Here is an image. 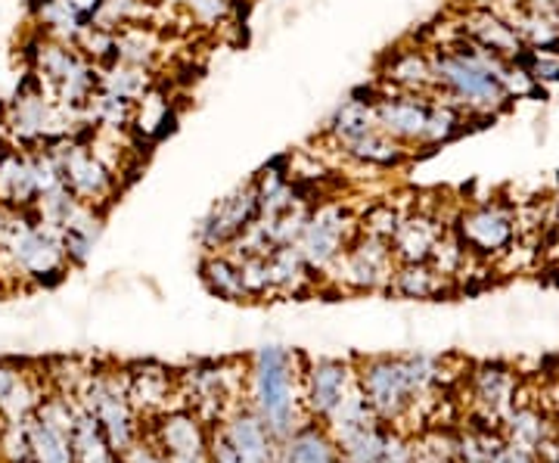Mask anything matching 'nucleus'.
<instances>
[{"label": "nucleus", "instance_id": "obj_8", "mask_svg": "<svg viewBox=\"0 0 559 463\" xmlns=\"http://www.w3.org/2000/svg\"><path fill=\"white\" fill-rule=\"evenodd\" d=\"M47 150L60 162L62 187L81 202L103 212V205H109L112 197L119 193V175L94 153L91 143L79 138H62V141L47 143Z\"/></svg>", "mask_w": 559, "mask_h": 463}, {"label": "nucleus", "instance_id": "obj_3", "mask_svg": "<svg viewBox=\"0 0 559 463\" xmlns=\"http://www.w3.org/2000/svg\"><path fill=\"white\" fill-rule=\"evenodd\" d=\"M373 112L382 131L392 141H399L404 150L451 141L463 121L460 106L441 100L439 94H407V91H389V87L377 91Z\"/></svg>", "mask_w": 559, "mask_h": 463}, {"label": "nucleus", "instance_id": "obj_40", "mask_svg": "<svg viewBox=\"0 0 559 463\" xmlns=\"http://www.w3.org/2000/svg\"><path fill=\"white\" fill-rule=\"evenodd\" d=\"M0 426H3V417H0Z\"/></svg>", "mask_w": 559, "mask_h": 463}, {"label": "nucleus", "instance_id": "obj_28", "mask_svg": "<svg viewBox=\"0 0 559 463\" xmlns=\"http://www.w3.org/2000/svg\"><path fill=\"white\" fill-rule=\"evenodd\" d=\"M389 289H395L404 299H436L448 289V277L436 271L429 262L399 264Z\"/></svg>", "mask_w": 559, "mask_h": 463}, {"label": "nucleus", "instance_id": "obj_13", "mask_svg": "<svg viewBox=\"0 0 559 463\" xmlns=\"http://www.w3.org/2000/svg\"><path fill=\"white\" fill-rule=\"evenodd\" d=\"M516 237V218L503 205H476L460 215L457 240L466 256H500Z\"/></svg>", "mask_w": 559, "mask_h": 463}, {"label": "nucleus", "instance_id": "obj_11", "mask_svg": "<svg viewBox=\"0 0 559 463\" xmlns=\"http://www.w3.org/2000/svg\"><path fill=\"white\" fill-rule=\"evenodd\" d=\"M255 222H259V197H255V183L246 181L209 209V215L197 227V240L205 252H224Z\"/></svg>", "mask_w": 559, "mask_h": 463}, {"label": "nucleus", "instance_id": "obj_37", "mask_svg": "<svg viewBox=\"0 0 559 463\" xmlns=\"http://www.w3.org/2000/svg\"><path fill=\"white\" fill-rule=\"evenodd\" d=\"M119 463H165V458L153 448V442L146 436H140L138 442L131 444L128 451H121Z\"/></svg>", "mask_w": 559, "mask_h": 463}, {"label": "nucleus", "instance_id": "obj_15", "mask_svg": "<svg viewBox=\"0 0 559 463\" xmlns=\"http://www.w3.org/2000/svg\"><path fill=\"white\" fill-rule=\"evenodd\" d=\"M47 395V373L16 361H0V417L25 420Z\"/></svg>", "mask_w": 559, "mask_h": 463}, {"label": "nucleus", "instance_id": "obj_30", "mask_svg": "<svg viewBox=\"0 0 559 463\" xmlns=\"http://www.w3.org/2000/svg\"><path fill=\"white\" fill-rule=\"evenodd\" d=\"M119 40H116V60L128 62V66H143L153 69V62L159 57V38L153 28H146L143 22L134 25H121Z\"/></svg>", "mask_w": 559, "mask_h": 463}, {"label": "nucleus", "instance_id": "obj_27", "mask_svg": "<svg viewBox=\"0 0 559 463\" xmlns=\"http://www.w3.org/2000/svg\"><path fill=\"white\" fill-rule=\"evenodd\" d=\"M200 274L202 283L209 286V293H215L224 302H249L246 289H242L240 262H234L227 252H205Z\"/></svg>", "mask_w": 559, "mask_h": 463}, {"label": "nucleus", "instance_id": "obj_9", "mask_svg": "<svg viewBox=\"0 0 559 463\" xmlns=\"http://www.w3.org/2000/svg\"><path fill=\"white\" fill-rule=\"evenodd\" d=\"M143 436L153 442L165 463H209L212 426L190 407H168L143 424Z\"/></svg>", "mask_w": 559, "mask_h": 463}, {"label": "nucleus", "instance_id": "obj_35", "mask_svg": "<svg viewBox=\"0 0 559 463\" xmlns=\"http://www.w3.org/2000/svg\"><path fill=\"white\" fill-rule=\"evenodd\" d=\"M180 7L200 28H218L234 20V0H183Z\"/></svg>", "mask_w": 559, "mask_h": 463}, {"label": "nucleus", "instance_id": "obj_20", "mask_svg": "<svg viewBox=\"0 0 559 463\" xmlns=\"http://www.w3.org/2000/svg\"><path fill=\"white\" fill-rule=\"evenodd\" d=\"M267 274L274 296H305L318 286V274L301 259L299 246H277L267 256Z\"/></svg>", "mask_w": 559, "mask_h": 463}, {"label": "nucleus", "instance_id": "obj_38", "mask_svg": "<svg viewBox=\"0 0 559 463\" xmlns=\"http://www.w3.org/2000/svg\"><path fill=\"white\" fill-rule=\"evenodd\" d=\"M209 463H240L237 451L224 439L221 426H212V451H209Z\"/></svg>", "mask_w": 559, "mask_h": 463}, {"label": "nucleus", "instance_id": "obj_23", "mask_svg": "<svg viewBox=\"0 0 559 463\" xmlns=\"http://www.w3.org/2000/svg\"><path fill=\"white\" fill-rule=\"evenodd\" d=\"M283 463H342L340 448L323 424H301L286 442H280Z\"/></svg>", "mask_w": 559, "mask_h": 463}, {"label": "nucleus", "instance_id": "obj_1", "mask_svg": "<svg viewBox=\"0 0 559 463\" xmlns=\"http://www.w3.org/2000/svg\"><path fill=\"white\" fill-rule=\"evenodd\" d=\"M301 358L283 345H264L249 367V407L259 414L277 442H286L301 424Z\"/></svg>", "mask_w": 559, "mask_h": 463}, {"label": "nucleus", "instance_id": "obj_24", "mask_svg": "<svg viewBox=\"0 0 559 463\" xmlns=\"http://www.w3.org/2000/svg\"><path fill=\"white\" fill-rule=\"evenodd\" d=\"M340 150L352 162L373 165V168H399L401 162L407 159V150H404L399 141H392L380 124L370 128L367 134L355 138V141H348L345 146H340Z\"/></svg>", "mask_w": 559, "mask_h": 463}, {"label": "nucleus", "instance_id": "obj_29", "mask_svg": "<svg viewBox=\"0 0 559 463\" xmlns=\"http://www.w3.org/2000/svg\"><path fill=\"white\" fill-rule=\"evenodd\" d=\"M153 87V69L128 66V62H109L100 69V91L121 97L128 103H138Z\"/></svg>", "mask_w": 559, "mask_h": 463}, {"label": "nucleus", "instance_id": "obj_19", "mask_svg": "<svg viewBox=\"0 0 559 463\" xmlns=\"http://www.w3.org/2000/svg\"><path fill=\"white\" fill-rule=\"evenodd\" d=\"M441 234H444V230H441V224L436 222L432 215H426V212H417V215H401L399 230H395V237L389 240L395 262L399 264L429 262V256H432L436 242L441 240Z\"/></svg>", "mask_w": 559, "mask_h": 463}, {"label": "nucleus", "instance_id": "obj_7", "mask_svg": "<svg viewBox=\"0 0 559 463\" xmlns=\"http://www.w3.org/2000/svg\"><path fill=\"white\" fill-rule=\"evenodd\" d=\"M358 215L345 202L323 200L311 205L308 222L301 227V237L296 246H299L301 259L308 262V268L318 277H326V271L345 252V246L358 237Z\"/></svg>", "mask_w": 559, "mask_h": 463}, {"label": "nucleus", "instance_id": "obj_34", "mask_svg": "<svg viewBox=\"0 0 559 463\" xmlns=\"http://www.w3.org/2000/svg\"><path fill=\"white\" fill-rule=\"evenodd\" d=\"M401 224V212L392 202H377L364 212V218H358L360 234L380 237V240H392Z\"/></svg>", "mask_w": 559, "mask_h": 463}, {"label": "nucleus", "instance_id": "obj_36", "mask_svg": "<svg viewBox=\"0 0 559 463\" xmlns=\"http://www.w3.org/2000/svg\"><path fill=\"white\" fill-rule=\"evenodd\" d=\"M240 274L246 299H267V296H274V293H271V274H267V256L242 259Z\"/></svg>", "mask_w": 559, "mask_h": 463}, {"label": "nucleus", "instance_id": "obj_2", "mask_svg": "<svg viewBox=\"0 0 559 463\" xmlns=\"http://www.w3.org/2000/svg\"><path fill=\"white\" fill-rule=\"evenodd\" d=\"M360 395L382 424L395 426L414 411L439 380V367L426 355L407 358H360L355 367Z\"/></svg>", "mask_w": 559, "mask_h": 463}, {"label": "nucleus", "instance_id": "obj_32", "mask_svg": "<svg viewBox=\"0 0 559 463\" xmlns=\"http://www.w3.org/2000/svg\"><path fill=\"white\" fill-rule=\"evenodd\" d=\"M116 40H119V35H116L112 28H103V25L94 22V25H87V28L81 32L79 40H75V47H79L81 54L94 62L97 69H103V66L116 62Z\"/></svg>", "mask_w": 559, "mask_h": 463}, {"label": "nucleus", "instance_id": "obj_26", "mask_svg": "<svg viewBox=\"0 0 559 463\" xmlns=\"http://www.w3.org/2000/svg\"><path fill=\"white\" fill-rule=\"evenodd\" d=\"M175 106L171 100L162 94L159 87L153 84L138 103H134V119H131V128L138 131L140 138H150V141H159L165 138L171 128H175Z\"/></svg>", "mask_w": 559, "mask_h": 463}, {"label": "nucleus", "instance_id": "obj_12", "mask_svg": "<svg viewBox=\"0 0 559 463\" xmlns=\"http://www.w3.org/2000/svg\"><path fill=\"white\" fill-rule=\"evenodd\" d=\"M358 389L355 367L340 358H318L305 364L301 370V404L311 420H330L333 411L340 407L352 392Z\"/></svg>", "mask_w": 559, "mask_h": 463}, {"label": "nucleus", "instance_id": "obj_6", "mask_svg": "<svg viewBox=\"0 0 559 463\" xmlns=\"http://www.w3.org/2000/svg\"><path fill=\"white\" fill-rule=\"evenodd\" d=\"M79 121H84V116L53 100L32 72L25 79V87H20L16 100L10 103V112H7V128H10L13 141L28 146V150L72 138Z\"/></svg>", "mask_w": 559, "mask_h": 463}, {"label": "nucleus", "instance_id": "obj_21", "mask_svg": "<svg viewBox=\"0 0 559 463\" xmlns=\"http://www.w3.org/2000/svg\"><path fill=\"white\" fill-rule=\"evenodd\" d=\"M103 234V212L91 209V205H81L79 212L60 227V242L62 256L69 268H84L94 246L100 240Z\"/></svg>", "mask_w": 559, "mask_h": 463}, {"label": "nucleus", "instance_id": "obj_5", "mask_svg": "<svg viewBox=\"0 0 559 463\" xmlns=\"http://www.w3.org/2000/svg\"><path fill=\"white\" fill-rule=\"evenodd\" d=\"M75 399L97 417L116 454L128 451L143 436V424L128 399V370H87Z\"/></svg>", "mask_w": 559, "mask_h": 463}, {"label": "nucleus", "instance_id": "obj_14", "mask_svg": "<svg viewBox=\"0 0 559 463\" xmlns=\"http://www.w3.org/2000/svg\"><path fill=\"white\" fill-rule=\"evenodd\" d=\"M218 426L224 439L237 451L240 463H277L280 442L249 404L234 407Z\"/></svg>", "mask_w": 559, "mask_h": 463}, {"label": "nucleus", "instance_id": "obj_17", "mask_svg": "<svg viewBox=\"0 0 559 463\" xmlns=\"http://www.w3.org/2000/svg\"><path fill=\"white\" fill-rule=\"evenodd\" d=\"M40 183L32 150H3L0 153V205L7 209H35Z\"/></svg>", "mask_w": 559, "mask_h": 463}, {"label": "nucleus", "instance_id": "obj_25", "mask_svg": "<svg viewBox=\"0 0 559 463\" xmlns=\"http://www.w3.org/2000/svg\"><path fill=\"white\" fill-rule=\"evenodd\" d=\"M473 392H476V402L479 407L498 420L500 414H510L513 411V392H516V380L510 370L503 367H481L476 373V383H473Z\"/></svg>", "mask_w": 559, "mask_h": 463}, {"label": "nucleus", "instance_id": "obj_33", "mask_svg": "<svg viewBox=\"0 0 559 463\" xmlns=\"http://www.w3.org/2000/svg\"><path fill=\"white\" fill-rule=\"evenodd\" d=\"M28 458H32L28 417L25 420H3V426H0V463H25Z\"/></svg>", "mask_w": 559, "mask_h": 463}, {"label": "nucleus", "instance_id": "obj_18", "mask_svg": "<svg viewBox=\"0 0 559 463\" xmlns=\"http://www.w3.org/2000/svg\"><path fill=\"white\" fill-rule=\"evenodd\" d=\"M382 87L389 91H407V94H436V75L432 60L423 50H395L382 66Z\"/></svg>", "mask_w": 559, "mask_h": 463}, {"label": "nucleus", "instance_id": "obj_31", "mask_svg": "<svg viewBox=\"0 0 559 463\" xmlns=\"http://www.w3.org/2000/svg\"><path fill=\"white\" fill-rule=\"evenodd\" d=\"M507 439L516 448L525 451H540L547 442V420L544 414H538L535 407H520V411H510L507 417Z\"/></svg>", "mask_w": 559, "mask_h": 463}, {"label": "nucleus", "instance_id": "obj_16", "mask_svg": "<svg viewBox=\"0 0 559 463\" xmlns=\"http://www.w3.org/2000/svg\"><path fill=\"white\" fill-rule=\"evenodd\" d=\"M178 395V377L165 370L162 364H134L128 367V399L138 417L153 420L162 411H168V402Z\"/></svg>", "mask_w": 559, "mask_h": 463}, {"label": "nucleus", "instance_id": "obj_39", "mask_svg": "<svg viewBox=\"0 0 559 463\" xmlns=\"http://www.w3.org/2000/svg\"><path fill=\"white\" fill-rule=\"evenodd\" d=\"M150 7H162V3H168V7H175V3H183V0H146Z\"/></svg>", "mask_w": 559, "mask_h": 463}, {"label": "nucleus", "instance_id": "obj_22", "mask_svg": "<svg viewBox=\"0 0 559 463\" xmlns=\"http://www.w3.org/2000/svg\"><path fill=\"white\" fill-rule=\"evenodd\" d=\"M69 444L75 463H119V454L106 439L103 426L91 411H84L75 399V414H72V429H69Z\"/></svg>", "mask_w": 559, "mask_h": 463}, {"label": "nucleus", "instance_id": "obj_4", "mask_svg": "<svg viewBox=\"0 0 559 463\" xmlns=\"http://www.w3.org/2000/svg\"><path fill=\"white\" fill-rule=\"evenodd\" d=\"M28 62H32V75L53 100L84 116V106L100 87V69L75 44L40 35L28 50Z\"/></svg>", "mask_w": 559, "mask_h": 463}, {"label": "nucleus", "instance_id": "obj_10", "mask_svg": "<svg viewBox=\"0 0 559 463\" xmlns=\"http://www.w3.org/2000/svg\"><path fill=\"white\" fill-rule=\"evenodd\" d=\"M395 268L399 262L392 256L389 240L358 230V237L345 246V252L326 271V277H333L348 293H380L389 289Z\"/></svg>", "mask_w": 559, "mask_h": 463}]
</instances>
